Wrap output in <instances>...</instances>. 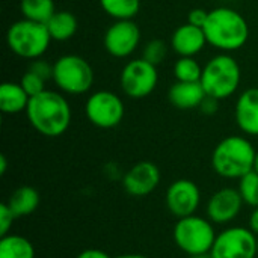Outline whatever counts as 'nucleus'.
<instances>
[{
    "instance_id": "obj_1",
    "label": "nucleus",
    "mask_w": 258,
    "mask_h": 258,
    "mask_svg": "<svg viewBox=\"0 0 258 258\" xmlns=\"http://www.w3.org/2000/svg\"><path fill=\"white\" fill-rule=\"evenodd\" d=\"M26 115L30 125L45 138L62 136L73 118L68 100L60 92L50 89L30 97Z\"/></svg>"
},
{
    "instance_id": "obj_2",
    "label": "nucleus",
    "mask_w": 258,
    "mask_h": 258,
    "mask_svg": "<svg viewBox=\"0 0 258 258\" xmlns=\"http://www.w3.org/2000/svg\"><path fill=\"white\" fill-rule=\"evenodd\" d=\"M203 29L207 44L222 53L242 48L249 38V26L245 17L236 9L227 6L209 11V18Z\"/></svg>"
},
{
    "instance_id": "obj_3",
    "label": "nucleus",
    "mask_w": 258,
    "mask_h": 258,
    "mask_svg": "<svg viewBox=\"0 0 258 258\" xmlns=\"http://www.w3.org/2000/svg\"><path fill=\"white\" fill-rule=\"evenodd\" d=\"M257 150L245 136H228L222 139L212 154L213 171L227 180H240L254 169Z\"/></svg>"
},
{
    "instance_id": "obj_4",
    "label": "nucleus",
    "mask_w": 258,
    "mask_h": 258,
    "mask_svg": "<svg viewBox=\"0 0 258 258\" xmlns=\"http://www.w3.org/2000/svg\"><path fill=\"white\" fill-rule=\"evenodd\" d=\"M242 71L239 62L228 53L213 56L204 67L201 85L209 97L225 100L231 97L240 85Z\"/></svg>"
},
{
    "instance_id": "obj_5",
    "label": "nucleus",
    "mask_w": 258,
    "mask_h": 258,
    "mask_svg": "<svg viewBox=\"0 0 258 258\" xmlns=\"http://www.w3.org/2000/svg\"><path fill=\"white\" fill-rule=\"evenodd\" d=\"M216 236L215 224L209 218L198 216L197 213L177 219L172 230L174 243L187 257L209 254L215 245Z\"/></svg>"
},
{
    "instance_id": "obj_6",
    "label": "nucleus",
    "mask_w": 258,
    "mask_h": 258,
    "mask_svg": "<svg viewBox=\"0 0 258 258\" xmlns=\"http://www.w3.org/2000/svg\"><path fill=\"white\" fill-rule=\"evenodd\" d=\"M51 41L45 24L26 18L15 21L6 33V42L11 51L18 57L30 60L39 59L47 51Z\"/></svg>"
},
{
    "instance_id": "obj_7",
    "label": "nucleus",
    "mask_w": 258,
    "mask_h": 258,
    "mask_svg": "<svg viewBox=\"0 0 258 258\" xmlns=\"http://www.w3.org/2000/svg\"><path fill=\"white\" fill-rule=\"evenodd\" d=\"M51 80L63 94L82 95L94 85V70L85 57L63 54L53 63Z\"/></svg>"
},
{
    "instance_id": "obj_8",
    "label": "nucleus",
    "mask_w": 258,
    "mask_h": 258,
    "mask_svg": "<svg viewBox=\"0 0 258 258\" xmlns=\"http://www.w3.org/2000/svg\"><path fill=\"white\" fill-rule=\"evenodd\" d=\"M257 239L249 227H228L218 233L210 254L213 258H255Z\"/></svg>"
},
{
    "instance_id": "obj_9",
    "label": "nucleus",
    "mask_w": 258,
    "mask_h": 258,
    "mask_svg": "<svg viewBox=\"0 0 258 258\" xmlns=\"http://www.w3.org/2000/svg\"><path fill=\"white\" fill-rule=\"evenodd\" d=\"M119 83L122 92L133 100H142L153 94L159 83L157 67L144 57L127 62L121 71Z\"/></svg>"
},
{
    "instance_id": "obj_10",
    "label": "nucleus",
    "mask_w": 258,
    "mask_h": 258,
    "mask_svg": "<svg viewBox=\"0 0 258 258\" xmlns=\"http://www.w3.org/2000/svg\"><path fill=\"white\" fill-rule=\"evenodd\" d=\"M86 118L98 128H113L124 118V101L112 91H97L91 94L85 104Z\"/></svg>"
},
{
    "instance_id": "obj_11",
    "label": "nucleus",
    "mask_w": 258,
    "mask_h": 258,
    "mask_svg": "<svg viewBox=\"0 0 258 258\" xmlns=\"http://www.w3.org/2000/svg\"><path fill=\"white\" fill-rule=\"evenodd\" d=\"M141 42V29L133 20H115L104 33L106 51L118 59L128 57Z\"/></svg>"
},
{
    "instance_id": "obj_12",
    "label": "nucleus",
    "mask_w": 258,
    "mask_h": 258,
    "mask_svg": "<svg viewBox=\"0 0 258 258\" xmlns=\"http://www.w3.org/2000/svg\"><path fill=\"white\" fill-rule=\"evenodd\" d=\"M165 203L177 219L195 215L201 204V190L197 183L187 178L175 180L166 190Z\"/></svg>"
},
{
    "instance_id": "obj_13",
    "label": "nucleus",
    "mask_w": 258,
    "mask_h": 258,
    "mask_svg": "<svg viewBox=\"0 0 258 258\" xmlns=\"http://www.w3.org/2000/svg\"><path fill=\"white\" fill-rule=\"evenodd\" d=\"M243 206L245 203L237 189L224 187L209 198L206 215L215 225H227L240 215Z\"/></svg>"
},
{
    "instance_id": "obj_14",
    "label": "nucleus",
    "mask_w": 258,
    "mask_h": 258,
    "mask_svg": "<svg viewBox=\"0 0 258 258\" xmlns=\"http://www.w3.org/2000/svg\"><path fill=\"white\" fill-rule=\"evenodd\" d=\"M160 184V169L153 162H139L133 165L122 177L124 190L136 198L147 197Z\"/></svg>"
},
{
    "instance_id": "obj_15",
    "label": "nucleus",
    "mask_w": 258,
    "mask_h": 258,
    "mask_svg": "<svg viewBox=\"0 0 258 258\" xmlns=\"http://www.w3.org/2000/svg\"><path fill=\"white\" fill-rule=\"evenodd\" d=\"M207 44V38L203 27L194 26L190 23L177 27L171 36V48L181 57H195Z\"/></svg>"
},
{
    "instance_id": "obj_16",
    "label": "nucleus",
    "mask_w": 258,
    "mask_h": 258,
    "mask_svg": "<svg viewBox=\"0 0 258 258\" xmlns=\"http://www.w3.org/2000/svg\"><path fill=\"white\" fill-rule=\"evenodd\" d=\"M236 124L246 136H258V88H249L237 98Z\"/></svg>"
},
{
    "instance_id": "obj_17",
    "label": "nucleus",
    "mask_w": 258,
    "mask_h": 258,
    "mask_svg": "<svg viewBox=\"0 0 258 258\" xmlns=\"http://www.w3.org/2000/svg\"><path fill=\"white\" fill-rule=\"evenodd\" d=\"M207 97L201 82H175L168 91L169 103L180 110L200 109L203 100Z\"/></svg>"
},
{
    "instance_id": "obj_18",
    "label": "nucleus",
    "mask_w": 258,
    "mask_h": 258,
    "mask_svg": "<svg viewBox=\"0 0 258 258\" xmlns=\"http://www.w3.org/2000/svg\"><path fill=\"white\" fill-rule=\"evenodd\" d=\"M30 97L23 86L15 82H5L0 86V110L6 115H17L26 112Z\"/></svg>"
},
{
    "instance_id": "obj_19",
    "label": "nucleus",
    "mask_w": 258,
    "mask_h": 258,
    "mask_svg": "<svg viewBox=\"0 0 258 258\" xmlns=\"http://www.w3.org/2000/svg\"><path fill=\"white\" fill-rule=\"evenodd\" d=\"M39 201H41V198L35 187L20 186L18 189H15L12 192V195L9 197L6 204L17 218H23V216H29L33 212H36V209L39 207Z\"/></svg>"
},
{
    "instance_id": "obj_20",
    "label": "nucleus",
    "mask_w": 258,
    "mask_h": 258,
    "mask_svg": "<svg viewBox=\"0 0 258 258\" xmlns=\"http://www.w3.org/2000/svg\"><path fill=\"white\" fill-rule=\"evenodd\" d=\"M48 33L53 41H68L71 39L79 27L77 18L70 11H56L51 18L45 23Z\"/></svg>"
},
{
    "instance_id": "obj_21",
    "label": "nucleus",
    "mask_w": 258,
    "mask_h": 258,
    "mask_svg": "<svg viewBox=\"0 0 258 258\" xmlns=\"http://www.w3.org/2000/svg\"><path fill=\"white\" fill-rule=\"evenodd\" d=\"M0 258H35V248L24 236L8 234L0 239Z\"/></svg>"
},
{
    "instance_id": "obj_22",
    "label": "nucleus",
    "mask_w": 258,
    "mask_h": 258,
    "mask_svg": "<svg viewBox=\"0 0 258 258\" xmlns=\"http://www.w3.org/2000/svg\"><path fill=\"white\" fill-rule=\"evenodd\" d=\"M20 11L23 18L45 24L56 12L53 0H21Z\"/></svg>"
},
{
    "instance_id": "obj_23",
    "label": "nucleus",
    "mask_w": 258,
    "mask_h": 258,
    "mask_svg": "<svg viewBox=\"0 0 258 258\" xmlns=\"http://www.w3.org/2000/svg\"><path fill=\"white\" fill-rule=\"evenodd\" d=\"M100 6L113 20H133L141 9V0H100Z\"/></svg>"
},
{
    "instance_id": "obj_24",
    "label": "nucleus",
    "mask_w": 258,
    "mask_h": 258,
    "mask_svg": "<svg viewBox=\"0 0 258 258\" xmlns=\"http://www.w3.org/2000/svg\"><path fill=\"white\" fill-rule=\"evenodd\" d=\"M174 76L178 82H201L203 67L195 57L181 56L174 65Z\"/></svg>"
},
{
    "instance_id": "obj_25",
    "label": "nucleus",
    "mask_w": 258,
    "mask_h": 258,
    "mask_svg": "<svg viewBox=\"0 0 258 258\" xmlns=\"http://www.w3.org/2000/svg\"><path fill=\"white\" fill-rule=\"evenodd\" d=\"M237 190L242 195V200L246 206L252 209L258 207V172L252 169L251 172L243 175L239 180Z\"/></svg>"
},
{
    "instance_id": "obj_26",
    "label": "nucleus",
    "mask_w": 258,
    "mask_h": 258,
    "mask_svg": "<svg viewBox=\"0 0 258 258\" xmlns=\"http://www.w3.org/2000/svg\"><path fill=\"white\" fill-rule=\"evenodd\" d=\"M168 54V44L163 39H151L145 44L144 51H142V57L153 63V65H160Z\"/></svg>"
},
{
    "instance_id": "obj_27",
    "label": "nucleus",
    "mask_w": 258,
    "mask_h": 258,
    "mask_svg": "<svg viewBox=\"0 0 258 258\" xmlns=\"http://www.w3.org/2000/svg\"><path fill=\"white\" fill-rule=\"evenodd\" d=\"M20 85L23 86V89L27 92L29 97H35V95L45 91V80L42 77H39L38 74H35L33 71H30V70L21 76Z\"/></svg>"
},
{
    "instance_id": "obj_28",
    "label": "nucleus",
    "mask_w": 258,
    "mask_h": 258,
    "mask_svg": "<svg viewBox=\"0 0 258 258\" xmlns=\"http://www.w3.org/2000/svg\"><path fill=\"white\" fill-rule=\"evenodd\" d=\"M17 216L12 213V210L8 207L6 203L0 206V236H8L9 230L12 228V222Z\"/></svg>"
},
{
    "instance_id": "obj_29",
    "label": "nucleus",
    "mask_w": 258,
    "mask_h": 258,
    "mask_svg": "<svg viewBox=\"0 0 258 258\" xmlns=\"http://www.w3.org/2000/svg\"><path fill=\"white\" fill-rule=\"evenodd\" d=\"M30 71H33L35 74H38L39 77H42L45 82L53 79V65H50L48 62L42 60V59H35L32 60L30 67H29Z\"/></svg>"
},
{
    "instance_id": "obj_30",
    "label": "nucleus",
    "mask_w": 258,
    "mask_h": 258,
    "mask_svg": "<svg viewBox=\"0 0 258 258\" xmlns=\"http://www.w3.org/2000/svg\"><path fill=\"white\" fill-rule=\"evenodd\" d=\"M207 18H209V11L201 9V8H195V9L189 11L187 23H190L194 26H198V27H204Z\"/></svg>"
},
{
    "instance_id": "obj_31",
    "label": "nucleus",
    "mask_w": 258,
    "mask_h": 258,
    "mask_svg": "<svg viewBox=\"0 0 258 258\" xmlns=\"http://www.w3.org/2000/svg\"><path fill=\"white\" fill-rule=\"evenodd\" d=\"M218 107H219V100H216V98L207 95V97L203 100V103H201V106H200V110H201L203 113H206V115H213V113L218 112Z\"/></svg>"
},
{
    "instance_id": "obj_32",
    "label": "nucleus",
    "mask_w": 258,
    "mask_h": 258,
    "mask_svg": "<svg viewBox=\"0 0 258 258\" xmlns=\"http://www.w3.org/2000/svg\"><path fill=\"white\" fill-rule=\"evenodd\" d=\"M77 258H112L106 251L98 249V248H88L85 251H82Z\"/></svg>"
},
{
    "instance_id": "obj_33",
    "label": "nucleus",
    "mask_w": 258,
    "mask_h": 258,
    "mask_svg": "<svg viewBox=\"0 0 258 258\" xmlns=\"http://www.w3.org/2000/svg\"><path fill=\"white\" fill-rule=\"evenodd\" d=\"M248 227H249V230H251L254 234H257L258 236V207H255V209L252 210V213L249 215Z\"/></svg>"
},
{
    "instance_id": "obj_34",
    "label": "nucleus",
    "mask_w": 258,
    "mask_h": 258,
    "mask_svg": "<svg viewBox=\"0 0 258 258\" xmlns=\"http://www.w3.org/2000/svg\"><path fill=\"white\" fill-rule=\"evenodd\" d=\"M6 168H8L6 157H5V156H0V175H5V172H6Z\"/></svg>"
},
{
    "instance_id": "obj_35",
    "label": "nucleus",
    "mask_w": 258,
    "mask_h": 258,
    "mask_svg": "<svg viewBox=\"0 0 258 258\" xmlns=\"http://www.w3.org/2000/svg\"><path fill=\"white\" fill-rule=\"evenodd\" d=\"M115 258H148L145 257V255H142V254H121V255H118V257Z\"/></svg>"
},
{
    "instance_id": "obj_36",
    "label": "nucleus",
    "mask_w": 258,
    "mask_h": 258,
    "mask_svg": "<svg viewBox=\"0 0 258 258\" xmlns=\"http://www.w3.org/2000/svg\"><path fill=\"white\" fill-rule=\"evenodd\" d=\"M189 258H213L212 257V254L209 252V254H201V255H192V257Z\"/></svg>"
},
{
    "instance_id": "obj_37",
    "label": "nucleus",
    "mask_w": 258,
    "mask_h": 258,
    "mask_svg": "<svg viewBox=\"0 0 258 258\" xmlns=\"http://www.w3.org/2000/svg\"><path fill=\"white\" fill-rule=\"evenodd\" d=\"M254 171L258 172V151H257V156H255V163H254Z\"/></svg>"
},
{
    "instance_id": "obj_38",
    "label": "nucleus",
    "mask_w": 258,
    "mask_h": 258,
    "mask_svg": "<svg viewBox=\"0 0 258 258\" xmlns=\"http://www.w3.org/2000/svg\"><path fill=\"white\" fill-rule=\"evenodd\" d=\"M257 249H258V239H257Z\"/></svg>"
}]
</instances>
